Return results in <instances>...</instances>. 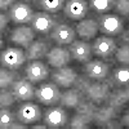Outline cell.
Segmentation results:
<instances>
[{
	"label": "cell",
	"instance_id": "obj_1",
	"mask_svg": "<svg viewBox=\"0 0 129 129\" xmlns=\"http://www.w3.org/2000/svg\"><path fill=\"white\" fill-rule=\"evenodd\" d=\"M98 27L100 32L107 36H116L120 35L124 31V19L119 14L106 13L98 17Z\"/></svg>",
	"mask_w": 129,
	"mask_h": 129
},
{
	"label": "cell",
	"instance_id": "obj_2",
	"mask_svg": "<svg viewBox=\"0 0 129 129\" xmlns=\"http://www.w3.org/2000/svg\"><path fill=\"white\" fill-rule=\"evenodd\" d=\"M35 98L39 103H43L45 106H54L59 103L61 92L59 87L53 83H40V85L35 90Z\"/></svg>",
	"mask_w": 129,
	"mask_h": 129
},
{
	"label": "cell",
	"instance_id": "obj_3",
	"mask_svg": "<svg viewBox=\"0 0 129 129\" xmlns=\"http://www.w3.org/2000/svg\"><path fill=\"white\" fill-rule=\"evenodd\" d=\"M112 84L105 80H94L90 81V84L88 85L87 90H85V97L94 102L95 105H102L107 101L109 95L111 93Z\"/></svg>",
	"mask_w": 129,
	"mask_h": 129
},
{
	"label": "cell",
	"instance_id": "obj_4",
	"mask_svg": "<svg viewBox=\"0 0 129 129\" xmlns=\"http://www.w3.org/2000/svg\"><path fill=\"white\" fill-rule=\"evenodd\" d=\"M0 61H2L3 67L10 69V70H18L27 61L26 52H23L22 48L9 47V48H7L2 52Z\"/></svg>",
	"mask_w": 129,
	"mask_h": 129
},
{
	"label": "cell",
	"instance_id": "obj_5",
	"mask_svg": "<svg viewBox=\"0 0 129 129\" xmlns=\"http://www.w3.org/2000/svg\"><path fill=\"white\" fill-rule=\"evenodd\" d=\"M44 124L48 128L52 129H58V128H63L66 126L67 121H69V115L64 110L63 106H50L49 109L45 110L44 116H43Z\"/></svg>",
	"mask_w": 129,
	"mask_h": 129
},
{
	"label": "cell",
	"instance_id": "obj_6",
	"mask_svg": "<svg viewBox=\"0 0 129 129\" xmlns=\"http://www.w3.org/2000/svg\"><path fill=\"white\" fill-rule=\"evenodd\" d=\"M117 49V43L115 39L107 35H102L97 38L92 45V52L97 58H111Z\"/></svg>",
	"mask_w": 129,
	"mask_h": 129
},
{
	"label": "cell",
	"instance_id": "obj_7",
	"mask_svg": "<svg viewBox=\"0 0 129 129\" xmlns=\"http://www.w3.org/2000/svg\"><path fill=\"white\" fill-rule=\"evenodd\" d=\"M34 10L32 8L23 2H16L9 9V17L10 21L14 25H26L31 23L32 17H34Z\"/></svg>",
	"mask_w": 129,
	"mask_h": 129
},
{
	"label": "cell",
	"instance_id": "obj_8",
	"mask_svg": "<svg viewBox=\"0 0 129 129\" xmlns=\"http://www.w3.org/2000/svg\"><path fill=\"white\" fill-rule=\"evenodd\" d=\"M57 25V19L56 17H53L50 13L47 12H36L32 17L31 21V27L35 32L41 35H48L52 32V30L54 28V26Z\"/></svg>",
	"mask_w": 129,
	"mask_h": 129
},
{
	"label": "cell",
	"instance_id": "obj_9",
	"mask_svg": "<svg viewBox=\"0 0 129 129\" xmlns=\"http://www.w3.org/2000/svg\"><path fill=\"white\" fill-rule=\"evenodd\" d=\"M17 119L21 123L25 124H35L41 119V110L39 105L32 103L30 101H25V103H21L16 111Z\"/></svg>",
	"mask_w": 129,
	"mask_h": 129
},
{
	"label": "cell",
	"instance_id": "obj_10",
	"mask_svg": "<svg viewBox=\"0 0 129 129\" xmlns=\"http://www.w3.org/2000/svg\"><path fill=\"white\" fill-rule=\"evenodd\" d=\"M49 69L47 63L41 62L40 59L30 61L25 69V76L31 83H41L45 81L49 76Z\"/></svg>",
	"mask_w": 129,
	"mask_h": 129
},
{
	"label": "cell",
	"instance_id": "obj_11",
	"mask_svg": "<svg viewBox=\"0 0 129 129\" xmlns=\"http://www.w3.org/2000/svg\"><path fill=\"white\" fill-rule=\"evenodd\" d=\"M76 31L67 23H57L50 32V39L57 45H70L75 40Z\"/></svg>",
	"mask_w": 129,
	"mask_h": 129
},
{
	"label": "cell",
	"instance_id": "obj_12",
	"mask_svg": "<svg viewBox=\"0 0 129 129\" xmlns=\"http://www.w3.org/2000/svg\"><path fill=\"white\" fill-rule=\"evenodd\" d=\"M89 4L87 0H67L63 7V14L72 21H80L88 14Z\"/></svg>",
	"mask_w": 129,
	"mask_h": 129
},
{
	"label": "cell",
	"instance_id": "obj_13",
	"mask_svg": "<svg viewBox=\"0 0 129 129\" xmlns=\"http://www.w3.org/2000/svg\"><path fill=\"white\" fill-rule=\"evenodd\" d=\"M9 40H10V43H13V44L27 49L31 45V43L35 40V31L32 30V27L22 25V26L16 27V28L12 30Z\"/></svg>",
	"mask_w": 129,
	"mask_h": 129
},
{
	"label": "cell",
	"instance_id": "obj_14",
	"mask_svg": "<svg viewBox=\"0 0 129 129\" xmlns=\"http://www.w3.org/2000/svg\"><path fill=\"white\" fill-rule=\"evenodd\" d=\"M78 76H79L78 72L75 71L74 69L67 67V66L56 69L54 71H52V74H50L52 80L54 81L58 87L66 88V89L74 87V84H75V81H76Z\"/></svg>",
	"mask_w": 129,
	"mask_h": 129
},
{
	"label": "cell",
	"instance_id": "obj_15",
	"mask_svg": "<svg viewBox=\"0 0 129 129\" xmlns=\"http://www.w3.org/2000/svg\"><path fill=\"white\" fill-rule=\"evenodd\" d=\"M69 50L71 53L72 59L78 61V62H83L87 63L92 59L93 52H92V45L87 40H76L75 39L71 44L69 45Z\"/></svg>",
	"mask_w": 129,
	"mask_h": 129
},
{
	"label": "cell",
	"instance_id": "obj_16",
	"mask_svg": "<svg viewBox=\"0 0 129 129\" xmlns=\"http://www.w3.org/2000/svg\"><path fill=\"white\" fill-rule=\"evenodd\" d=\"M84 71L92 80H105L110 75V66L102 59H90L85 63Z\"/></svg>",
	"mask_w": 129,
	"mask_h": 129
},
{
	"label": "cell",
	"instance_id": "obj_17",
	"mask_svg": "<svg viewBox=\"0 0 129 129\" xmlns=\"http://www.w3.org/2000/svg\"><path fill=\"white\" fill-rule=\"evenodd\" d=\"M71 58L72 57H71V53H70L69 48H63L62 45L50 48V50L47 54L48 64L52 67H54V69L67 66L71 61Z\"/></svg>",
	"mask_w": 129,
	"mask_h": 129
},
{
	"label": "cell",
	"instance_id": "obj_18",
	"mask_svg": "<svg viewBox=\"0 0 129 129\" xmlns=\"http://www.w3.org/2000/svg\"><path fill=\"white\" fill-rule=\"evenodd\" d=\"M75 31H76V34L79 35L80 39L83 40H92L95 38V35L98 34L100 31V27H98V21L95 19H87V18H83L80 19L78 25L75 26Z\"/></svg>",
	"mask_w": 129,
	"mask_h": 129
},
{
	"label": "cell",
	"instance_id": "obj_19",
	"mask_svg": "<svg viewBox=\"0 0 129 129\" xmlns=\"http://www.w3.org/2000/svg\"><path fill=\"white\" fill-rule=\"evenodd\" d=\"M35 90L34 83L27 79H18L12 85V92L18 101H31L32 98H35Z\"/></svg>",
	"mask_w": 129,
	"mask_h": 129
},
{
	"label": "cell",
	"instance_id": "obj_20",
	"mask_svg": "<svg viewBox=\"0 0 129 129\" xmlns=\"http://www.w3.org/2000/svg\"><path fill=\"white\" fill-rule=\"evenodd\" d=\"M50 50V41L47 39H38L31 43V45L26 49L27 61H36L47 57L48 52Z\"/></svg>",
	"mask_w": 129,
	"mask_h": 129
},
{
	"label": "cell",
	"instance_id": "obj_21",
	"mask_svg": "<svg viewBox=\"0 0 129 129\" xmlns=\"http://www.w3.org/2000/svg\"><path fill=\"white\" fill-rule=\"evenodd\" d=\"M119 112H120V109H116V107L106 103V105L101 106L100 109H97L94 117H93V121L98 126H105L110 120L116 119L119 116Z\"/></svg>",
	"mask_w": 129,
	"mask_h": 129
},
{
	"label": "cell",
	"instance_id": "obj_22",
	"mask_svg": "<svg viewBox=\"0 0 129 129\" xmlns=\"http://www.w3.org/2000/svg\"><path fill=\"white\" fill-rule=\"evenodd\" d=\"M85 94L80 92L78 88H69L61 93L59 105L67 109H76V107L84 101Z\"/></svg>",
	"mask_w": 129,
	"mask_h": 129
},
{
	"label": "cell",
	"instance_id": "obj_23",
	"mask_svg": "<svg viewBox=\"0 0 129 129\" xmlns=\"http://www.w3.org/2000/svg\"><path fill=\"white\" fill-rule=\"evenodd\" d=\"M128 101H129V98H128L125 88L124 87H117L116 89L111 90L109 98H107V101L105 103H109V105L116 107V109H121Z\"/></svg>",
	"mask_w": 129,
	"mask_h": 129
},
{
	"label": "cell",
	"instance_id": "obj_24",
	"mask_svg": "<svg viewBox=\"0 0 129 129\" xmlns=\"http://www.w3.org/2000/svg\"><path fill=\"white\" fill-rule=\"evenodd\" d=\"M36 4L41 10L50 14H54L63 9L64 4H66V0H36Z\"/></svg>",
	"mask_w": 129,
	"mask_h": 129
},
{
	"label": "cell",
	"instance_id": "obj_25",
	"mask_svg": "<svg viewBox=\"0 0 129 129\" xmlns=\"http://www.w3.org/2000/svg\"><path fill=\"white\" fill-rule=\"evenodd\" d=\"M19 79V74L17 70H10L3 67L0 71V87L2 89H8Z\"/></svg>",
	"mask_w": 129,
	"mask_h": 129
},
{
	"label": "cell",
	"instance_id": "obj_26",
	"mask_svg": "<svg viewBox=\"0 0 129 129\" xmlns=\"http://www.w3.org/2000/svg\"><path fill=\"white\" fill-rule=\"evenodd\" d=\"M112 81L116 87H125L129 84V64H123L112 72Z\"/></svg>",
	"mask_w": 129,
	"mask_h": 129
},
{
	"label": "cell",
	"instance_id": "obj_27",
	"mask_svg": "<svg viewBox=\"0 0 129 129\" xmlns=\"http://www.w3.org/2000/svg\"><path fill=\"white\" fill-rule=\"evenodd\" d=\"M116 4V0H89V8L98 14H106Z\"/></svg>",
	"mask_w": 129,
	"mask_h": 129
},
{
	"label": "cell",
	"instance_id": "obj_28",
	"mask_svg": "<svg viewBox=\"0 0 129 129\" xmlns=\"http://www.w3.org/2000/svg\"><path fill=\"white\" fill-rule=\"evenodd\" d=\"M92 121L93 119L90 116L85 114H80V112H75V115L71 117V120L69 123V126L72 129H84V128H88Z\"/></svg>",
	"mask_w": 129,
	"mask_h": 129
},
{
	"label": "cell",
	"instance_id": "obj_29",
	"mask_svg": "<svg viewBox=\"0 0 129 129\" xmlns=\"http://www.w3.org/2000/svg\"><path fill=\"white\" fill-rule=\"evenodd\" d=\"M16 117H17V114L8 110V107L2 109V111H0V128L9 129L10 125L16 121Z\"/></svg>",
	"mask_w": 129,
	"mask_h": 129
},
{
	"label": "cell",
	"instance_id": "obj_30",
	"mask_svg": "<svg viewBox=\"0 0 129 129\" xmlns=\"http://www.w3.org/2000/svg\"><path fill=\"white\" fill-rule=\"evenodd\" d=\"M16 101H18V100L12 90L2 89V93H0V106H2V109L10 107L12 105L16 103Z\"/></svg>",
	"mask_w": 129,
	"mask_h": 129
},
{
	"label": "cell",
	"instance_id": "obj_31",
	"mask_svg": "<svg viewBox=\"0 0 129 129\" xmlns=\"http://www.w3.org/2000/svg\"><path fill=\"white\" fill-rule=\"evenodd\" d=\"M97 105L94 103V102H92V101H88V102H85V101H83L78 107H76V112H80V114H85V115H88V116H90L92 119L94 117V114H95V111H97Z\"/></svg>",
	"mask_w": 129,
	"mask_h": 129
},
{
	"label": "cell",
	"instance_id": "obj_32",
	"mask_svg": "<svg viewBox=\"0 0 129 129\" xmlns=\"http://www.w3.org/2000/svg\"><path fill=\"white\" fill-rule=\"evenodd\" d=\"M116 61L121 64H129V44H121L115 53Z\"/></svg>",
	"mask_w": 129,
	"mask_h": 129
},
{
	"label": "cell",
	"instance_id": "obj_33",
	"mask_svg": "<svg viewBox=\"0 0 129 129\" xmlns=\"http://www.w3.org/2000/svg\"><path fill=\"white\" fill-rule=\"evenodd\" d=\"M115 10L119 16L129 17V0H116Z\"/></svg>",
	"mask_w": 129,
	"mask_h": 129
},
{
	"label": "cell",
	"instance_id": "obj_34",
	"mask_svg": "<svg viewBox=\"0 0 129 129\" xmlns=\"http://www.w3.org/2000/svg\"><path fill=\"white\" fill-rule=\"evenodd\" d=\"M89 84H90V80L88 79V76H78L76 81H75V84H74V87L78 88L80 92H83L85 94V90H87Z\"/></svg>",
	"mask_w": 129,
	"mask_h": 129
},
{
	"label": "cell",
	"instance_id": "obj_35",
	"mask_svg": "<svg viewBox=\"0 0 129 129\" xmlns=\"http://www.w3.org/2000/svg\"><path fill=\"white\" fill-rule=\"evenodd\" d=\"M14 3L16 0H0V8H2V10H8Z\"/></svg>",
	"mask_w": 129,
	"mask_h": 129
},
{
	"label": "cell",
	"instance_id": "obj_36",
	"mask_svg": "<svg viewBox=\"0 0 129 129\" xmlns=\"http://www.w3.org/2000/svg\"><path fill=\"white\" fill-rule=\"evenodd\" d=\"M0 19H2V21H0V28H2V32L5 30V26L8 25V21L10 19V17L9 16H5L4 13H2V16H0Z\"/></svg>",
	"mask_w": 129,
	"mask_h": 129
},
{
	"label": "cell",
	"instance_id": "obj_37",
	"mask_svg": "<svg viewBox=\"0 0 129 129\" xmlns=\"http://www.w3.org/2000/svg\"><path fill=\"white\" fill-rule=\"evenodd\" d=\"M120 43L121 44H129V28L124 30L120 34Z\"/></svg>",
	"mask_w": 129,
	"mask_h": 129
},
{
	"label": "cell",
	"instance_id": "obj_38",
	"mask_svg": "<svg viewBox=\"0 0 129 129\" xmlns=\"http://www.w3.org/2000/svg\"><path fill=\"white\" fill-rule=\"evenodd\" d=\"M120 123H121V125L123 126H126V128H129V109L125 111V114L121 116V120H120Z\"/></svg>",
	"mask_w": 129,
	"mask_h": 129
},
{
	"label": "cell",
	"instance_id": "obj_39",
	"mask_svg": "<svg viewBox=\"0 0 129 129\" xmlns=\"http://www.w3.org/2000/svg\"><path fill=\"white\" fill-rule=\"evenodd\" d=\"M123 125H121V123H117V121H115V119H112V120H110L109 123H107L103 128H109V129H112V128H121Z\"/></svg>",
	"mask_w": 129,
	"mask_h": 129
},
{
	"label": "cell",
	"instance_id": "obj_40",
	"mask_svg": "<svg viewBox=\"0 0 129 129\" xmlns=\"http://www.w3.org/2000/svg\"><path fill=\"white\" fill-rule=\"evenodd\" d=\"M25 128H27V125H26L25 123L21 124V123H16V121H14L12 125H10L9 129H25Z\"/></svg>",
	"mask_w": 129,
	"mask_h": 129
},
{
	"label": "cell",
	"instance_id": "obj_41",
	"mask_svg": "<svg viewBox=\"0 0 129 129\" xmlns=\"http://www.w3.org/2000/svg\"><path fill=\"white\" fill-rule=\"evenodd\" d=\"M31 128H32V129H45L47 125H45V124H44V125H38V124H35V125H32Z\"/></svg>",
	"mask_w": 129,
	"mask_h": 129
},
{
	"label": "cell",
	"instance_id": "obj_42",
	"mask_svg": "<svg viewBox=\"0 0 129 129\" xmlns=\"http://www.w3.org/2000/svg\"><path fill=\"white\" fill-rule=\"evenodd\" d=\"M124 88H125V90H126V94H128V98H129V84H128V85H125Z\"/></svg>",
	"mask_w": 129,
	"mask_h": 129
},
{
	"label": "cell",
	"instance_id": "obj_43",
	"mask_svg": "<svg viewBox=\"0 0 129 129\" xmlns=\"http://www.w3.org/2000/svg\"><path fill=\"white\" fill-rule=\"evenodd\" d=\"M21 2H23V3H30V2H34V0H21Z\"/></svg>",
	"mask_w": 129,
	"mask_h": 129
}]
</instances>
